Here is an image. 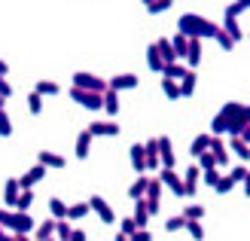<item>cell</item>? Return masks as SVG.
Masks as SVG:
<instances>
[{"mask_svg":"<svg viewBox=\"0 0 250 241\" xmlns=\"http://www.w3.org/2000/svg\"><path fill=\"white\" fill-rule=\"evenodd\" d=\"M28 110L34 113V116H37V113H40V110H43V95H40V92H37V88H34V92L28 95Z\"/></svg>","mask_w":250,"mask_h":241,"instance_id":"cell-39","label":"cell"},{"mask_svg":"<svg viewBox=\"0 0 250 241\" xmlns=\"http://www.w3.org/2000/svg\"><path fill=\"white\" fill-rule=\"evenodd\" d=\"M43 177H46V165H43V162H37V165H34V168L24 174V177H19V183L28 189V186H34V183H40Z\"/></svg>","mask_w":250,"mask_h":241,"instance_id":"cell-16","label":"cell"},{"mask_svg":"<svg viewBox=\"0 0 250 241\" xmlns=\"http://www.w3.org/2000/svg\"><path fill=\"white\" fill-rule=\"evenodd\" d=\"M229 150L235 156H238L241 162H250V144L244 141L241 134H229Z\"/></svg>","mask_w":250,"mask_h":241,"instance_id":"cell-13","label":"cell"},{"mask_svg":"<svg viewBox=\"0 0 250 241\" xmlns=\"http://www.w3.org/2000/svg\"><path fill=\"white\" fill-rule=\"evenodd\" d=\"M202 49H205V46H202V37H189V49H186V58H183L186 67L195 70L198 65H202Z\"/></svg>","mask_w":250,"mask_h":241,"instance_id":"cell-7","label":"cell"},{"mask_svg":"<svg viewBox=\"0 0 250 241\" xmlns=\"http://www.w3.org/2000/svg\"><path fill=\"white\" fill-rule=\"evenodd\" d=\"M55 235H58L61 241H70L73 229H70V223H67V217H64V220H58V226H55Z\"/></svg>","mask_w":250,"mask_h":241,"instance_id":"cell-42","label":"cell"},{"mask_svg":"<svg viewBox=\"0 0 250 241\" xmlns=\"http://www.w3.org/2000/svg\"><path fill=\"white\" fill-rule=\"evenodd\" d=\"M12 134V122L6 116V110H0V137H9Z\"/></svg>","mask_w":250,"mask_h":241,"instance_id":"cell-46","label":"cell"},{"mask_svg":"<svg viewBox=\"0 0 250 241\" xmlns=\"http://www.w3.org/2000/svg\"><path fill=\"white\" fill-rule=\"evenodd\" d=\"M149 217H153V214H149L146 201H144V198H134V223H137V229H141V226H146Z\"/></svg>","mask_w":250,"mask_h":241,"instance_id":"cell-22","label":"cell"},{"mask_svg":"<svg viewBox=\"0 0 250 241\" xmlns=\"http://www.w3.org/2000/svg\"><path fill=\"white\" fill-rule=\"evenodd\" d=\"M171 6H174V0H153V3L146 6V12H149V16H159V12H165Z\"/></svg>","mask_w":250,"mask_h":241,"instance_id":"cell-40","label":"cell"},{"mask_svg":"<svg viewBox=\"0 0 250 241\" xmlns=\"http://www.w3.org/2000/svg\"><path fill=\"white\" fill-rule=\"evenodd\" d=\"M171 46H174V52H177V58L183 61V58H186V49H189V37L177 31V34L171 37Z\"/></svg>","mask_w":250,"mask_h":241,"instance_id":"cell-26","label":"cell"},{"mask_svg":"<svg viewBox=\"0 0 250 241\" xmlns=\"http://www.w3.org/2000/svg\"><path fill=\"white\" fill-rule=\"evenodd\" d=\"M104 110H107V116H116L119 113V92L116 88H107L104 92Z\"/></svg>","mask_w":250,"mask_h":241,"instance_id":"cell-25","label":"cell"},{"mask_svg":"<svg viewBox=\"0 0 250 241\" xmlns=\"http://www.w3.org/2000/svg\"><path fill=\"white\" fill-rule=\"evenodd\" d=\"M247 37H250V34H247Z\"/></svg>","mask_w":250,"mask_h":241,"instance_id":"cell-61","label":"cell"},{"mask_svg":"<svg viewBox=\"0 0 250 241\" xmlns=\"http://www.w3.org/2000/svg\"><path fill=\"white\" fill-rule=\"evenodd\" d=\"M202 174H205V183H208V186H217V180H220L217 168H208V171H202Z\"/></svg>","mask_w":250,"mask_h":241,"instance_id":"cell-51","label":"cell"},{"mask_svg":"<svg viewBox=\"0 0 250 241\" xmlns=\"http://www.w3.org/2000/svg\"><path fill=\"white\" fill-rule=\"evenodd\" d=\"M195 86H198V77H195V70L189 67V73H186V77L180 80V98H192Z\"/></svg>","mask_w":250,"mask_h":241,"instance_id":"cell-24","label":"cell"},{"mask_svg":"<svg viewBox=\"0 0 250 241\" xmlns=\"http://www.w3.org/2000/svg\"><path fill=\"white\" fill-rule=\"evenodd\" d=\"M149 3H153V0H144V6H149Z\"/></svg>","mask_w":250,"mask_h":241,"instance_id":"cell-60","label":"cell"},{"mask_svg":"<svg viewBox=\"0 0 250 241\" xmlns=\"http://www.w3.org/2000/svg\"><path fill=\"white\" fill-rule=\"evenodd\" d=\"M19 193H21V183L16 180V177H9V180H6V186H3V198H6V205H9V208H16V198H19Z\"/></svg>","mask_w":250,"mask_h":241,"instance_id":"cell-23","label":"cell"},{"mask_svg":"<svg viewBox=\"0 0 250 241\" xmlns=\"http://www.w3.org/2000/svg\"><path fill=\"white\" fill-rule=\"evenodd\" d=\"M186 226V214H180V217H171V220H165V229L168 232H177V229H183Z\"/></svg>","mask_w":250,"mask_h":241,"instance_id":"cell-44","label":"cell"},{"mask_svg":"<svg viewBox=\"0 0 250 241\" xmlns=\"http://www.w3.org/2000/svg\"><path fill=\"white\" fill-rule=\"evenodd\" d=\"M217 43H220L223 49H226V52H229V49H235V46H238V43H235V40H232V37H229L226 31H223V28H220V34H217Z\"/></svg>","mask_w":250,"mask_h":241,"instance_id":"cell-48","label":"cell"},{"mask_svg":"<svg viewBox=\"0 0 250 241\" xmlns=\"http://www.w3.org/2000/svg\"><path fill=\"white\" fill-rule=\"evenodd\" d=\"M146 67L153 70V73H162V70H165V61H162L156 43H149V46H146Z\"/></svg>","mask_w":250,"mask_h":241,"instance_id":"cell-20","label":"cell"},{"mask_svg":"<svg viewBox=\"0 0 250 241\" xmlns=\"http://www.w3.org/2000/svg\"><path fill=\"white\" fill-rule=\"evenodd\" d=\"M34 88H37L40 95H58V92H61V88H58V83H52V80H40V83H37Z\"/></svg>","mask_w":250,"mask_h":241,"instance_id":"cell-38","label":"cell"},{"mask_svg":"<svg viewBox=\"0 0 250 241\" xmlns=\"http://www.w3.org/2000/svg\"><path fill=\"white\" fill-rule=\"evenodd\" d=\"M0 73H3V77H6V73H9V67H6V61H0Z\"/></svg>","mask_w":250,"mask_h":241,"instance_id":"cell-58","label":"cell"},{"mask_svg":"<svg viewBox=\"0 0 250 241\" xmlns=\"http://www.w3.org/2000/svg\"><path fill=\"white\" fill-rule=\"evenodd\" d=\"M146 186H149V177L141 174V177H137V180L128 186V196H131V198H144V196H146Z\"/></svg>","mask_w":250,"mask_h":241,"instance_id":"cell-32","label":"cell"},{"mask_svg":"<svg viewBox=\"0 0 250 241\" xmlns=\"http://www.w3.org/2000/svg\"><path fill=\"white\" fill-rule=\"evenodd\" d=\"M186 73H189V67H186L183 61H168L165 70H162V77H168V80H177V83H180Z\"/></svg>","mask_w":250,"mask_h":241,"instance_id":"cell-19","label":"cell"},{"mask_svg":"<svg viewBox=\"0 0 250 241\" xmlns=\"http://www.w3.org/2000/svg\"><path fill=\"white\" fill-rule=\"evenodd\" d=\"M34 229V220L28 211H12V220H9V232H31Z\"/></svg>","mask_w":250,"mask_h":241,"instance_id":"cell-8","label":"cell"},{"mask_svg":"<svg viewBox=\"0 0 250 241\" xmlns=\"http://www.w3.org/2000/svg\"><path fill=\"white\" fill-rule=\"evenodd\" d=\"M73 86H80V88H92V92H107V88H110L107 80L95 77V73H85V70L73 73Z\"/></svg>","mask_w":250,"mask_h":241,"instance_id":"cell-4","label":"cell"},{"mask_svg":"<svg viewBox=\"0 0 250 241\" xmlns=\"http://www.w3.org/2000/svg\"><path fill=\"white\" fill-rule=\"evenodd\" d=\"M159 177H162V183H165L168 189H171V193L174 196H186V186H183V177L177 174V171H174V168H159Z\"/></svg>","mask_w":250,"mask_h":241,"instance_id":"cell-6","label":"cell"},{"mask_svg":"<svg viewBox=\"0 0 250 241\" xmlns=\"http://www.w3.org/2000/svg\"><path fill=\"white\" fill-rule=\"evenodd\" d=\"M31 201H34L31 186H28V189L21 186V193H19V198H16V211H28V208H31Z\"/></svg>","mask_w":250,"mask_h":241,"instance_id":"cell-36","label":"cell"},{"mask_svg":"<svg viewBox=\"0 0 250 241\" xmlns=\"http://www.w3.org/2000/svg\"><path fill=\"white\" fill-rule=\"evenodd\" d=\"M162 189H165V183H162V177L156 174V177H149V186H146V196H144V201H146V208H149V214H159V196H162Z\"/></svg>","mask_w":250,"mask_h":241,"instance_id":"cell-5","label":"cell"},{"mask_svg":"<svg viewBox=\"0 0 250 241\" xmlns=\"http://www.w3.org/2000/svg\"><path fill=\"white\" fill-rule=\"evenodd\" d=\"M89 131L95 137H116L119 134V122H92Z\"/></svg>","mask_w":250,"mask_h":241,"instance_id":"cell-15","label":"cell"},{"mask_svg":"<svg viewBox=\"0 0 250 241\" xmlns=\"http://www.w3.org/2000/svg\"><path fill=\"white\" fill-rule=\"evenodd\" d=\"M9 220H12V208H0V226L9 229Z\"/></svg>","mask_w":250,"mask_h":241,"instance_id":"cell-53","label":"cell"},{"mask_svg":"<svg viewBox=\"0 0 250 241\" xmlns=\"http://www.w3.org/2000/svg\"><path fill=\"white\" fill-rule=\"evenodd\" d=\"M89 205H92V211L98 214V217H101L104 223H116V214H113V208L107 205V201L101 198V196H92L89 198Z\"/></svg>","mask_w":250,"mask_h":241,"instance_id":"cell-9","label":"cell"},{"mask_svg":"<svg viewBox=\"0 0 250 241\" xmlns=\"http://www.w3.org/2000/svg\"><path fill=\"white\" fill-rule=\"evenodd\" d=\"M244 9H250V0H232V3L226 6V16H232V19H238Z\"/></svg>","mask_w":250,"mask_h":241,"instance_id":"cell-37","label":"cell"},{"mask_svg":"<svg viewBox=\"0 0 250 241\" xmlns=\"http://www.w3.org/2000/svg\"><path fill=\"white\" fill-rule=\"evenodd\" d=\"M214 189H217L220 196H226V193H232V189H235V180L226 174V177H220V180H217V186H214Z\"/></svg>","mask_w":250,"mask_h":241,"instance_id":"cell-43","label":"cell"},{"mask_svg":"<svg viewBox=\"0 0 250 241\" xmlns=\"http://www.w3.org/2000/svg\"><path fill=\"white\" fill-rule=\"evenodd\" d=\"M183 229H186V235H189V238H205V226H202V220H192V217H186V226H183Z\"/></svg>","mask_w":250,"mask_h":241,"instance_id":"cell-35","label":"cell"},{"mask_svg":"<svg viewBox=\"0 0 250 241\" xmlns=\"http://www.w3.org/2000/svg\"><path fill=\"white\" fill-rule=\"evenodd\" d=\"M250 125V107L229 101L214 119H210V134H241Z\"/></svg>","mask_w":250,"mask_h":241,"instance_id":"cell-1","label":"cell"},{"mask_svg":"<svg viewBox=\"0 0 250 241\" xmlns=\"http://www.w3.org/2000/svg\"><path fill=\"white\" fill-rule=\"evenodd\" d=\"M70 101L73 104H80L85 110H104V92H92V88H80V86H70Z\"/></svg>","mask_w":250,"mask_h":241,"instance_id":"cell-3","label":"cell"},{"mask_svg":"<svg viewBox=\"0 0 250 241\" xmlns=\"http://www.w3.org/2000/svg\"><path fill=\"white\" fill-rule=\"evenodd\" d=\"M144 150H146V156H159V137H149L144 144Z\"/></svg>","mask_w":250,"mask_h":241,"instance_id":"cell-50","label":"cell"},{"mask_svg":"<svg viewBox=\"0 0 250 241\" xmlns=\"http://www.w3.org/2000/svg\"><path fill=\"white\" fill-rule=\"evenodd\" d=\"M177 31L186 37H202V40H217L220 34V24H214L210 19L198 16V12H183L177 19Z\"/></svg>","mask_w":250,"mask_h":241,"instance_id":"cell-2","label":"cell"},{"mask_svg":"<svg viewBox=\"0 0 250 241\" xmlns=\"http://www.w3.org/2000/svg\"><path fill=\"white\" fill-rule=\"evenodd\" d=\"M198 165H202V171H208V168H220V165H217V156L210 153V150H205V153L198 156Z\"/></svg>","mask_w":250,"mask_h":241,"instance_id":"cell-41","label":"cell"},{"mask_svg":"<svg viewBox=\"0 0 250 241\" xmlns=\"http://www.w3.org/2000/svg\"><path fill=\"white\" fill-rule=\"evenodd\" d=\"M156 49H159V55H162V61H180L177 58V52H174V46H171V40H156Z\"/></svg>","mask_w":250,"mask_h":241,"instance_id":"cell-30","label":"cell"},{"mask_svg":"<svg viewBox=\"0 0 250 241\" xmlns=\"http://www.w3.org/2000/svg\"><path fill=\"white\" fill-rule=\"evenodd\" d=\"M9 238V229H6V226H0V241H6Z\"/></svg>","mask_w":250,"mask_h":241,"instance_id":"cell-56","label":"cell"},{"mask_svg":"<svg viewBox=\"0 0 250 241\" xmlns=\"http://www.w3.org/2000/svg\"><path fill=\"white\" fill-rule=\"evenodd\" d=\"M89 211H92V205H89V201L70 205V208H67V220H83V217H89Z\"/></svg>","mask_w":250,"mask_h":241,"instance_id":"cell-34","label":"cell"},{"mask_svg":"<svg viewBox=\"0 0 250 241\" xmlns=\"http://www.w3.org/2000/svg\"><path fill=\"white\" fill-rule=\"evenodd\" d=\"M49 214H52L55 220H64V217H67V205H64L58 196H52V198H49Z\"/></svg>","mask_w":250,"mask_h":241,"instance_id":"cell-33","label":"cell"},{"mask_svg":"<svg viewBox=\"0 0 250 241\" xmlns=\"http://www.w3.org/2000/svg\"><path fill=\"white\" fill-rule=\"evenodd\" d=\"M162 92H165L168 101H180V83H177V80L162 77Z\"/></svg>","mask_w":250,"mask_h":241,"instance_id":"cell-27","label":"cell"},{"mask_svg":"<svg viewBox=\"0 0 250 241\" xmlns=\"http://www.w3.org/2000/svg\"><path fill=\"white\" fill-rule=\"evenodd\" d=\"M55 226H58V220H55V217H52V220H43V223L34 229V238H37V241H49V238L55 235Z\"/></svg>","mask_w":250,"mask_h":241,"instance_id":"cell-21","label":"cell"},{"mask_svg":"<svg viewBox=\"0 0 250 241\" xmlns=\"http://www.w3.org/2000/svg\"><path fill=\"white\" fill-rule=\"evenodd\" d=\"M3 104H6V98H3V95H0V110H3Z\"/></svg>","mask_w":250,"mask_h":241,"instance_id":"cell-59","label":"cell"},{"mask_svg":"<svg viewBox=\"0 0 250 241\" xmlns=\"http://www.w3.org/2000/svg\"><path fill=\"white\" fill-rule=\"evenodd\" d=\"M247 171H250V168H247V165H235V168H229V177H232V180H235V183H241V180H244V177H247Z\"/></svg>","mask_w":250,"mask_h":241,"instance_id":"cell-47","label":"cell"},{"mask_svg":"<svg viewBox=\"0 0 250 241\" xmlns=\"http://www.w3.org/2000/svg\"><path fill=\"white\" fill-rule=\"evenodd\" d=\"M241 183H244V196H250V171H247V177H244Z\"/></svg>","mask_w":250,"mask_h":241,"instance_id":"cell-55","label":"cell"},{"mask_svg":"<svg viewBox=\"0 0 250 241\" xmlns=\"http://www.w3.org/2000/svg\"><path fill=\"white\" fill-rule=\"evenodd\" d=\"M210 153L217 156L220 168H223V165H229V150H226V144H223V134H210Z\"/></svg>","mask_w":250,"mask_h":241,"instance_id":"cell-12","label":"cell"},{"mask_svg":"<svg viewBox=\"0 0 250 241\" xmlns=\"http://www.w3.org/2000/svg\"><path fill=\"white\" fill-rule=\"evenodd\" d=\"M205 150H210V134H195V141H192V147H189V156H202Z\"/></svg>","mask_w":250,"mask_h":241,"instance_id":"cell-28","label":"cell"},{"mask_svg":"<svg viewBox=\"0 0 250 241\" xmlns=\"http://www.w3.org/2000/svg\"><path fill=\"white\" fill-rule=\"evenodd\" d=\"M134 229H137V223H134V217H125V220H119V232L122 235H134Z\"/></svg>","mask_w":250,"mask_h":241,"instance_id":"cell-45","label":"cell"},{"mask_svg":"<svg viewBox=\"0 0 250 241\" xmlns=\"http://www.w3.org/2000/svg\"><path fill=\"white\" fill-rule=\"evenodd\" d=\"M198 177H202V165H189L183 171V186H186V196H195L198 193Z\"/></svg>","mask_w":250,"mask_h":241,"instance_id":"cell-10","label":"cell"},{"mask_svg":"<svg viewBox=\"0 0 250 241\" xmlns=\"http://www.w3.org/2000/svg\"><path fill=\"white\" fill-rule=\"evenodd\" d=\"M92 137H95V134H92L89 129L77 134V147H73V153H77V159H85V156H89V150H92Z\"/></svg>","mask_w":250,"mask_h":241,"instance_id":"cell-18","label":"cell"},{"mask_svg":"<svg viewBox=\"0 0 250 241\" xmlns=\"http://www.w3.org/2000/svg\"><path fill=\"white\" fill-rule=\"evenodd\" d=\"M0 95H3V98H12V86H9V80L3 77V73H0Z\"/></svg>","mask_w":250,"mask_h":241,"instance_id":"cell-52","label":"cell"},{"mask_svg":"<svg viewBox=\"0 0 250 241\" xmlns=\"http://www.w3.org/2000/svg\"><path fill=\"white\" fill-rule=\"evenodd\" d=\"M40 162L46 165V168H64V165H67V159H64V156L49 153V150H43V153H40Z\"/></svg>","mask_w":250,"mask_h":241,"instance_id":"cell-29","label":"cell"},{"mask_svg":"<svg viewBox=\"0 0 250 241\" xmlns=\"http://www.w3.org/2000/svg\"><path fill=\"white\" fill-rule=\"evenodd\" d=\"M70 241H85V232H83V229H73V235H70Z\"/></svg>","mask_w":250,"mask_h":241,"instance_id":"cell-54","label":"cell"},{"mask_svg":"<svg viewBox=\"0 0 250 241\" xmlns=\"http://www.w3.org/2000/svg\"><path fill=\"white\" fill-rule=\"evenodd\" d=\"M241 137H244V141H247V144H250V125H247V129H244V131H241Z\"/></svg>","mask_w":250,"mask_h":241,"instance_id":"cell-57","label":"cell"},{"mask_svg":"<svg viewBox=\"0 0 250 241\" xmlns=\"http://www.w3.org/2000/svg\"><path fill=\"white\" fill-rule=\"evenodd\" d=\"M128 156H131L134 171H137V174H146V150H144V144H131Z\"/></svg>","mask_w":250,"mask_h":241,"instance_id":"cell-14","label":"cell"},{"mask_svg":"<svg viewBox=\"0 0 250 241\" xmlns=\"http://www.w3.org/2000/svg\"><path fill=\"white\" fill-rule=\"evenodd\" d=\"M223 31H226L235 43L238 40H244V31H241V24H238V19H232V16H226V24H223Z\"/></svg>","mask_w":250,"mask_h":241,"instance_id":"cell-31","label":"cell"},{"mask_svg":"<svg viewBox=\"0 0 250 241\" xmlns=\"http://www.w3.org/2000/svg\"><path fill=\"white\" fill-rule=\"evenodd\" d=\"M137 80L134 73H116L113 80H110V88H116V92H125V88H137Z\"/></svg>","mask_w":250,"mask_h":241,"instance_id":"cell-17","label":"cell"},{"mask_svg":"<svg viewBox=\"0 0 250 241\" xmlns=\"http://www.w3.org/2000/svg\"><path fill=\"white\" fill-rule=\"evenodd\" d=\"M159 159H162V168H174V147H171V137L162 134L159 137Z\"/></svg>","mask_w":250,"mask_h":241,"instance_id":"cell-11","label":"cell"},{"mask_svg":"<svg viewBox=\"0 0 250 241\" xmlns=\"http://www.w3.org/2000/svg\"><path fill=\"white\" fill-rule=\"evenodd\" d=\"M183 214H186V217H192V220H205V205H189Z\"/></svg>","mask_w":250,"mask_h":241,"instance_id":"cell-49","label":"cell"}]
</instances>
